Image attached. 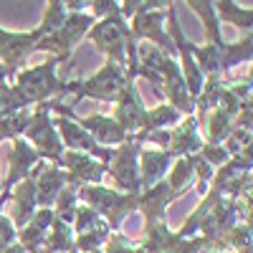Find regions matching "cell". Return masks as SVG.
<instances>
[{
	"label": "cell",
	"mask_w": 253,
	"mask_h": 253,
	"mask_svg": "<svg viewBox=\"0 0 253 253\" xmlns=\"http://www.w3.org/2000/svg\"><path fill=\"white\" fill-rule=\"evenodd\" d=\"M58 58H46L43 63H36V66L28 69H20L13 76V91L20 99L23 107H36V104H43L51 99H58L63 94H74L79 86V79L71 81H63L58 79Z\"/></svg>",
	"instance_id": "1"
},
{
	"label": "cell",
	"mask_w": 253,
	"mask_h": 253,
	"mask_svg": "<svg viewBox=\"0 0 253 253\" xmlns=\"http://www.w3.org/2000/svg\"><path fill=\"white\" fill-rule=\"evenodd\" d=\"M126 23H129V36L137 46L150 43L172 58L177 56L172 38L167 33V3L165 0H137V10Z\"/></svg>",
	"instance_id": "2"
},
{
	"label": "cell",
	"mask_w": 253,
	"mask_h": 253,
	"mask_svg": "<svg viewBox=\"0 0 253 253\" xmlns=\"http://www.w3.org/2000/svg\"><path fill=\"white\" fill-rule=\"evenodd\" d=\"M76 198L79 205H86L96 215H101L109 230H119L124 218H129L137 210V195L119 193L117 187H107V185H84L79 187Z\"/></svg>",
	"instance_id": "3"
},
{
	"label": "cell",
	"mask_w": 253,
	"mask_h": 253,
	"mask_svg": "<svg viewBox=\"0 0 253 253\" xmlns=\"http://www.w3.org/2000/svg\"><path fill=\"white\" fill-rule=\"evenodd\" d=\"M86 38L104 58L117 63L122 69H126V53H129V48L137 46L129 36V23L119 13L96 20L91 31L86 33Z\"/></svg>",
	"instance_id": "4"
},
{
	"label": "cell",
	"mask_w": 253,
	"mask_h": 253,
	"mask_svg": "<svg viewBox=\"0 0 253 253\" xmlns=\"http://www.w3.org/2000/svg\"><path fill=\"white\" fill-rule=\"evenodd\" d=\"M51 101H43V104L31 107V122H28L26 132H23V139L36 150L41 162L58 165L61 157H63V144H61V137H58L56 126H53Z\"/></svg>",
	"instance_id": "5"
},
{
	"label": "cell",
	"mask_w": 253,
	"mask_h": 253,
	"mask_svg": "<svg viewBox=\"0 0 253 253\" xmlns=\"http://www.w3.org/2000/svg\"><path fill=\"white\" fill-rule=\"evenodd\" d=\"M96 23V18L86 10V13H66V20L51 31L48 36H43L38 41L36 51H46L51 58H58V63L69 61L76 51V46L81 43L86 33L91 31V26Z\"/></svg>",
	"instance_id": "6"
},
{
	"label": "cell",
	"mask_w": 253,
	"mask_h": 253,
	"mask_svg": "<svg viewBox=\"0 0 253 253\" xmlns=\"http://www.w3.org/2000/svg\"><path fill=\"white\" fill-rule=\"evenodd\" d=\"M126 84H129L126 71L112 61H104V66H99V71H94L89 79L79 81L74 96H76V101L94 99V101H101V104H117V99L126 89Z\"/></svg>",
	"instance_id": "7"
},
{
	"label": "cell",
	"mask_w": 253,
	"mask_h": 253,
	"mask_svg": "<svg viewBox=\"0 0 253 253\" xmlns=\"http://www.w3.org/2000/svg\"><path fill=\"white\" fill-rule=\"evenodd\" d=\"M139 150L142 144L134 142L132 137L124 144L112 150V160L107 162V175L112 177L114 187L119 193H129L139 195L142 193V182H139Z\"/></svg>",
	"instance_id": "8"
},
{
	"label": "cell",
	"mask_w": 253,
	"mask_h": 253,
	"mask_svg": "<svg viewBox=\"0 0 253 253\" xmlns=\"http://www.w3.org/2000/svg\"><path fill=\"white\" fill-rule=\"evenodd\" d=\"M251 172H253V155L230 157L223 167L215 170L208 190H213L225 200H236L246 190H251Z\"/></svg>",
	"instance_id": "9"
},
{
	"label": "cell",
	"mask_w": 253,
	"mask_h": 253,
	"mask_svg": "<svg viewBox=\"0 0 253 253\" xmlns=\"http://www.w3.org/2000/svg\"><path fill=\"white\" fill-rule=\"evenodd\" d=\"M43 38V31H8L0 26V63L8 69L10 76H15L20 69L26 66L28 56L36 51L38 41Z\"/></svg>",
	"instance_id": "10"
},
{
	"label": "cell",
	"mask_w": 253,
	"mask_h": 253,
	"mask_svg": "<svg viewBox=\"0 0 253 253\" xmlns=\"http://www.w3.org/2000/svg\"><path fill=\"white\" fill-rule=\"evenodd\" d=\"M38 162H41V157L36 155V150H33V147H31L23 137L15 139V142H10V147H8V172H5V180L0 182V210L5 208L10 190H13L18 182L28 180Z\"/></svg>",
	"instance_id": "11"
},
{
	"label": "cell",
	"mask_w": 253,
	"mask_h": 253,
	"mask_svg": "<svg viewBox=\"0 0 253 253\" xmlns=\"http://www.w3.org/2000/svg\"><path fill=\"white\" fill-rule=\"evenodd\" d=\"M58 167L69 175V182L76 185V187L104 185V177H107V165L94 160L91 155H84V152L63 150V157H61Z\"/></svg>",
	"instance_id": "12"
},
{
	"label": "cell",
	"mask_w": 253,
	"mask_h": 253,
	"mask_svg": "<svg viewBox=\"0 0 253 253\" xmlns=\"http://www.w3.org/2000/svg\"><path fill=\"white\" fill-rule=\"evenodd\" d=\"M112 119H114L129 137L144 132L147 107L142 104V96H139V91H137V81H129V84H126V89L122 91V96H119L117 104H114Z\"/></svg>",
	"instance_id": "13"
},
{
	"label": "cell",
	"mask_w": 253,
	"mask_h": 253,
	"mask_svg": "<svg viewBox=\"0 0 253 253\" xmlns=\"http://www.w3.org/2000/svg\"><path fill=\"white\" fill-rule=\"evenodd\" d=\"M203 134H200V124L195 119V114L182 117L170 132H167V150L172 157H193L203 150Z\"/></svg>",
	"instance_id": "14"
},
{
	"label": "cell",
	"mask_w": 253,
	"mask_h": 253,
	"mask_svg": "<svg viewBox=\"0 0 253 253\" xmlns=\"http://www.w3.org/2000/svg\"><path fill=\"white\" fill-rule=\"evenodd\" d=\"M71 117H74V122L81 126L84 132H86L99 147H107V150H114V147H119V144H124L126 139H129V134H126L122 126L112 119V117H107V114H89V117H76L74 112H71Z\"/></svg>",
	"instance_id": "15"
},
{
	"label": "cell",
	"mask_w": 253,
	"mask_h": 253,
	"mask_svg": "<svg viewBox=\"0 0 253 253\" xmlns=\"http://www.w3.org/2000/svg\"><path fill=\"white\" fill-rule=\"evenodd\" d=\"M175 200H180L170 185L165 180L152 185V187H144L142 193L137 195V210L144 218V225H152V223H162L167 220V208H170Z\"/></svg>",
	"instance_id": "16"
},
{
	"label": "cell",
	"mask_w": 253,
	"mask_h": 253,
	"mask_svg": "<svg viewBox=\"0 0 253 253\" xmlns=\"http://www.w3.org/2000/svg\"><path fill=\"white\" fill-rule=\"evenodd\" d=\"M33 187H36V200L38 208H53L56 198L69 182V175L61 170L58 165H48V162H38L36 170L31 172Z\"/></svg>",
	"instance_id": "17"
},
{
	"label": "cell",
	"mask_w": 253,
	"mask_h": 253,
	"mask_svg": "<svg viewBox=\"0 0 253 253\" xmlns=\"http://www.w3.org/2000/svg\"><path fill=\"white\" fill-rule=\"evenodd\" d=\"M51 223H53V210L51 208H38L36 215L23 228H18L15 243L23 246L26 253H41V251H43V246H46Z\"/></svg>",
	"instance_id": "18"
},
{
	"label": "cell",
	"mask_w": 253,
	"mask_h": 253,
	"mask_svg": "<svg viewBox=\"0 0 253 253\" xmlns=\"http://www.w3.org/2000/svg\"><path fill=\"white\" fill-rule=\"evenodd\" d=\"M36 210H38L36 187H33V180L28 177V180L18 182L10 190V195H8V218H10V223L18 230V228H23L36 215Z\"/></svg>",
	"instance_id": "19"
},
{
	"label": "cell",
	"mask_w": 253,
	"mask_h": 253,
	"mask_svg": "<svg viewBox=\"0 0 253 253\" xmlns=\"http://www.w3.org/2000/svg\"><path fill=\"white\" fill-rule=\"evenodd\" d=\"M172 160L175 157L170 152H165V150L142 147V150H139V182H142V190L162 182L165 175H167V170H170Z\"/></svg>",
	"instance_id": "20"
},
{
	"label": "cell",
	"mask_w": 253,
	"mask_h": 253,
	"mask_svg": "<svg viewBox=\"0 0 253 253\" xmlns=\"http://www.w3.org/2000/svg\"><path fill=\"white\" fill-rule=\"evenodd\" d=\"M233 114H230L228 109L218 107L213 112H208L198 124H200V134L205 139V144H223L228 132H230V126H233Z\"/></svg>",
	"instance_id": "21"
},
{
	"label": "cell",
	"mask_w": 253,
	"mask_h": 253,
	"mask_svg": "<svg viewBox=\"0 0 253 253\" xmlns=\"http://www.w3.org/2000/svg\"><path fill=\"white\" fill-rule=\"evenodd\" d=\"M213 8L218 15V23H228L238 31L251 33V28H253V8L251 5L246 8V5L236 3V0H218V3H213Z\"/></svg>",
	"instance_id": "22"
},
{
	"label": "cell",
	"mask_w": 253,
	"mask_h": 253,
	"mask_svg": "<svg viewBox=\"0 0 253 253\" xmlns=\"http://www.w3.org/2000/svg\"><path fill=\"white\" fill-rule=\"evenodd\" d=\"M187 8L203 20V28H205L208 43H210V46H223V43H225V38H223V31H220V23H218V15H215V8H213V0H187Z\"/></svg>",
	"instance_id": "23"
},
{
	"label": "cell",
	"mask_w": 253,
	"mask_h": 253,
	"mask_svg": "<svg viewBox=\"0 0 253 253\" xmlns=\"http://www.w3.org/2000/svg\"><path fill=\"white\" fill-rule=\"evenodd\" d=\"M165 182L170 185V190L177 198L187 195V190L193 187V182H195L193 160L190 157H175L172 165H170V170H167V175H165Z\"/></svg>",
	"instance_id": "24"
},
{
	"label": "cell",
	"mask_w": 253,
	"mask_h": 253,
	"mask_svg": "<svg viewBox=\"0 0 253 253\" xmlns=\"http://www.w3.org/2000/svg\"><path fill=\"white\" fill-rule=\"evenodd\" d=\"M220 94H223V76H205L203 89H200V94L195 96V119H198V122H200L208 112L218 109Z\"/></svg>",
	"instance_id": "25"
},
{
	"label": "cell",
	"mask_w": 253,
	"mask_h": 253,
	"mask_svg": "<svg viewBox=\"0 0 253 253\" xmlns=\"http://www.w3.org/2000/svg\"><path fill=\"white\" fill-rule=\"evenodd\" d=\"M182 119V114L170 107V104H157V107L147 109V119H144V132H160V129H172V126Z\"/></svg>",
	"instance_id": "26"
},
{
	"label": "cell",
	"mask_w": 253,
	"mask_h": 253,
	"mask_svg": "<svg viewBox=\"0 0 253 253\" xmlns=\"http://www.w3.org/2000/svg\"><path fill=\"white\" fill-rule=\"evenodd\" d=\"M253 58V36L246 33L236 43H223V71H230L241 63H251Z\"/></svg>",
	"instance_id": "27"
},
{
	"label": "cell",
	"mask_w": 253,
	"mask_h": 253,
	"mask_svg": "<svg viewBox=\"0 0 253 253\" xmlns=\"http://www.w3.org/2000/svg\"><path fill=\"white\" fill-rule=\"evenodd\" d=\"M43 251L46 253H71L74 251V228L53 218Z\"/></svg>",
	"instance_id": "28"
},
{
	"label": "cell",
	"mask_w": 253,
	"mask_h": 253,
	"mask_svg": "<svg viewBox=\"0 0 253 253\" xmlns=\"http://www.w3.org/2000/svg\"><path fill=\"white\" fill-rule=\"evenodd\" d=\"M76 193H79V187L71 185V182H66V187H63L61 193H58V198H56V203H53V208H51L56 220L66 223V225L74 223L76 208H79V198H76Z\"/></svg>",
	"instance_id": "29"
},
{
	"label": "cell",
	"mask_w": 253,
	"mask_h": 253,
	"mask_svg": "<svg viewBox=\"0 0 253 253\" xmlns=\"http://www.w3.org/2000/svg\"><path fill=\"white\" fill-rule=\"evenodd\" d=\"M28 122H31V109H20V112H13V114L3 117L0 119V144L3 142L10 144V142L20 139L23 132H26V126H28Z\"/></svg>",
	"instance_id": "30"
},
{
	"label": "cell",
	"mask_w": 253,
	"mask_h": 253,
	"mask_svg": "<svg viewBox=\"0 0 253 253\" xmlns=\"http://www.w3.org/2000/svg\"><path fill=\"white\" fill-rule=\"evenodd\" d=\"M251 144H253V129H243V126H230V132L223 142L225 152L230 157H238V155H253L251 152Z\"/></svg>",
	"instance_id": "31"
},
{
	"label": "cell",
	"mask_w": 253,
	"mask_h": 253,
	"mask_svg": "<svg viewBox=\"0 0 253 253\" xmlns=\"http://www.w3.org/2000/svg\"><path fill=\"white\" fill-rule=\"evenodd\" d=\"M74 236H81V233H91V230H99V228H109L107 223L101 220V215H96L91 208L86 205H79L76 208V215H74Z\"/></svg>",
	"instance_id": "32"
},
{
	"label": "cell",
	"mask_w": 253,
	"mask_h": 253,
	"mask_svg": "<svg viewBox=\"0 0 253 253\" xmlns=\"http://www.w3.org/2000/svg\"><path fill=\"white\" fill-rule=\"evenodd\" d=\"M112 230L109 228H99V230H91V233H81V236H74V251L76 253H94V251H101L104 243H107Z\"/></svg>",
	"instance_id": "33"
},
{
	"label": "cell",
	"mask_w": 253,
	"mask_h": 253,
	"mask_svg": "<svg viewBox=\"0 0 253 253\" xmlns=\"http://www.w3.org/2000/svg\"><path fill=\"white\" fill-rule=\"evenodd\" d=\"M101 253H144L142 243L134 238H126L122 230H112L107 243H104Z\"/></svg>",
	"instance_id": "34"
},
{
	"label": "cell",
	"mask_w": 253,
	"mask_h": 253,
	"mask_svg": "<svg viewBox=\"0 0 253 253\" xmlns=\"http://www.w3.org/2000/svg\"><path fill=\"white\" fill-rule=\"evenodd\" d=\"M63 20H66V8H63V0H48L46 3V13H43V20H41V31L43 36H48L51 31H56Z\"/></svg>",
	"instance_id": "35"
},
{
	"label": "cell",
	"mask_w": 253,
	"mask_h": 253,
	"mask_svg": "<svg viewBox=\"0 0 253 253\" xmlns=\"http://www.w3.org/2000/svg\"><path fill=\"white\" fill-rule=\"evenodd\" d=\"M20 109H28V107H23L20 99L15 96L13 84L10 81H0V119L13 114V112H20Z\"/></svg>",
	"instance_id": "36"
},
{
	"label": "cell",
	"mask_w": 253,
	"mask_h": 253,
	"mask_svg": "<svg viewBox=\"0 0 253 253\" xmlns=\"http://www.w3.org/2000/svg\"><path fill=\"white\" fill-rule=\"evenodd\" d=\"M213 170H218V167H223L228 160H230V155L225 152V147L223 144H203V150L198 152Z\"/></svg>",
	"instance_id": "37"
},
{
	"label": "cell",
	"mask_w": 253,
	"mask_h": 253,
	"mask_svg": "<svg viewBox=\"0 0 253 253\" xmlns=\"http://www.w3.org/2000/svg\"><path fill=\"white\" fill-rule=\"evenodd\" d=\"M15 233H18V230L10 223V218L5 215V210H0V253L15 243Z\"/></svg>",
	"instance_id": "38"
},
{
	"label": "cell",
	"mask_w": 253,
	"mask_h": 253,
	"mask_svg": "<svg viewBox=\"0 0 253 253\" xmlns=\"http://www.w3.org/2000/svg\"><path fill=\"white\" fill-rule=\"evenodd\" d=\"M3 253H26V248L20 246V243H13V246H10V248H5Z\"/></svg>",
	"instance_id": "39"
},
{
	"label": "cell",
	"mask_w": 253,
	"mask_h": 253,
	"mask_svg": "<svg viewBox=\"0 0 253 253\" xmlns=\"http://www.w3.org/2000/svg\"><path fill=\"white\" fill-rule=\"evenodd\" d=\"M8 79H13V76L8 74V69L3 66V63H0V81H8Z\"/></svg>",
	"instance_id": "40"
},
{
	"label": "cell",
	"mask_w": 253,
	"mask_h": 253,
	"mask_svg": "<svg viewBox=\"0 0 253 253\" xmlns=\"http://www.w3.org/2000/svg\"><path fill=\"white\" fill-rule=\"evenodd\" d=\"M233 253H251V248H238V251H233Z\"/></svg>",
	"instance_id": "41"
},
{
	"label": "cell",
	"mask_w": 253,
	"mask_h": 253,
	"mask_svg": "<svg viewBox=\"0 0 253 253\" xmlns=\"http://www.w3.org/2000/svg\"><path fill=\"white\" fill-rule=\"evenodd\" d=\"M41 253H46V251H41ZM71 253H76V251H71Z\"/></svg>",
	"instance_id": "42"
},
{
	"label": "cell",
	"mask_w": 253,
	"mask_h": 253,
	"mask_svg": "<svg viewBox=\"0 0 253 253\" xmlns=\"http://www.w3.org/2000/svg\"><path fill=\"white\" fill-rule=\"evenodd\" d=\"M94 253H101V251H94Z\"/></svg>",
	"instance_id": "43"
}]
</instances>
